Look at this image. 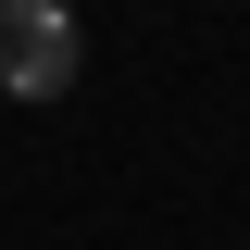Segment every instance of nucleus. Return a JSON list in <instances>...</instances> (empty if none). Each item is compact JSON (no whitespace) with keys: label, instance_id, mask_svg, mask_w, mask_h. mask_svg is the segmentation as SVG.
<instances>
[{"label":"nucleus","instance_id":"f257e3e1","mask_svg":"<svg viewBox=\"0 0 250 250\" xmlns=\"http://www.w3.org/2000/svg\"><path fill=\"white\" fill-rule=\"evenodd\" d=\"M88 75V25L62 0H0V88L13 100H62Z\"/></svg>","mask_w":250,"mask_h":250}]
</instances>
